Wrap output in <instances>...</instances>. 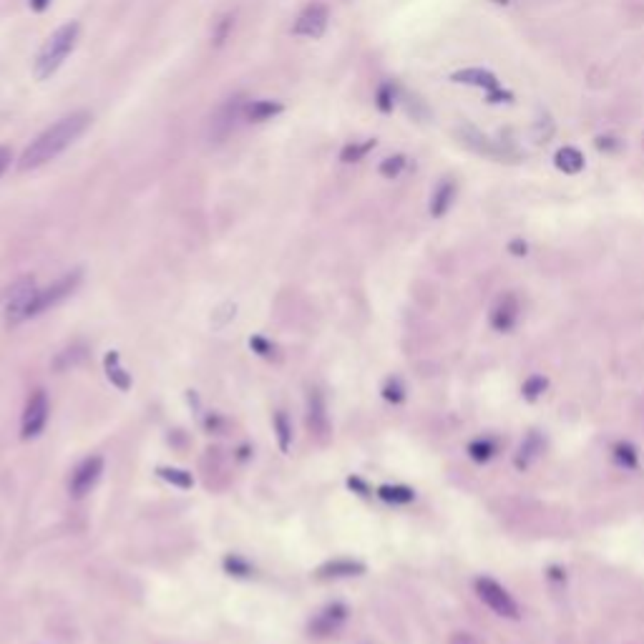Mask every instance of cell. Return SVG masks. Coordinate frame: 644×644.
Segmentation results:
<instances>
[{
  "instance_id": "cell-1",
  "label": "cell",
  "mask_w": 644,
  "mask_h": 644,
  "mask_svg": "<svg viewBox=\"0 0 644 644\" xmlns=\"http://www.w3.org/2000/svg\"><path fill=\"white\" fill-rule=\"evenodd\" d=\"M89 124H91V116L86 114V111H78V114L58 119L53 126H48L43 133H38L33 141L28 143L21 161H18V169L28 171V169H38V166L48 164L50 159L63 154V151H66L68 146L89 129Z\"/></svg>"
},
{
  "instance_id": "cell-2",
  "label": "cell",
  "mask_w": 644,
  "mask_h": 644,
  "mask_svg": "<svg viewBox=\"0 0 644 644\" xmlns=\"http://www.w3.org/2000/svg\"><path fill=\"white\" fill-rule=\"evenodd\" d=\"M78 33H81V26H78L76 21H68V23H63L53 36H48V40L40 45L38 55H36V63H33V73L38 81L50 78L63 66L68 53L76 48Z\"/></svg>"
},
{
  "instance_id": "cell-3",
  "label": "cell",
  "mask_w": 644,
  "mask_h": 644,
  "mask_svg": "<svg viewBox=\"0 0 644 644\" xmlns=\"http://www.w3.org/2000/svg\"><path fill=\"white\" fill-rule=\"evenodd\" d=\"M244 111H247V101L242 94H234L229 99H224L219 106L214 109V114L207 119L204 124V141L209 146H219L227 138L234 133L237 124L244 119Z\"/></svg>"
},
{
  "instance_id": "cell-4",
  "label": "cell",
  "mask_w": 644,
  "mask_h": 644,
  "mask_svg": "<svg viewBox=\"0 0 644 644\" xmlns=\"http://www.w3.org/2000/svg\"><path fill=\"white\" fill-rule=\"evenodd\" d=\"M78 285H81V270H73V272H68V275L58 277V280H55L53 285L45 287V290H36L33 300L28 305V320L45 312V310L55 307V305H61L63 300L71 298L73 292H76Z\"/></svg>"
},
{
  "instance_id": "cell-5",
  "label": "cell",
  "mask_w": 644,
  "mask_h": 644,
  "mask_svg": "<svg viewBox=\"0 0 644 644\" xmlns=\"http://www.w3.org/2000/svg\"><path fill=\"white\" fill-rule=\"evenodd\" d=\"M476 594H479V599L484 601V604L489 606L493 614H498V617H503V619H518L521 617V614H518L516 599H513V596L508 594L506 586L498 584L496 579H491V577L476 579Z\"/></svg>"
},
{
  "instance_id": "cell-6",
  "label": "cell",
  "mask_w": 644,
  "mask_h": 644,
  "mask_svg": "<svg viewBox=\"0 0 644 644\" xmlns=\"http://www.w3.org/2000/svg\"><path fill=\"white\" fill-rule=\"evenodd\" d=\"M36 295V280L23 277L8 290L6 295V322L8 325H21L28 320V305Z\"/></svg>"
},
{
  "instance_id": "cell-7",
  "label": "cell",
  "mask_w": 644,
  "mask_h": 644,
  "mask_svg": "<svg viewBox=\"0 0 644 644\" xmlns=\"http://www.w3.org/2000/svg\"><path fill=\"white\" fill-rule=\"evenodd\" d=\"M45 420H48V395L45 391H33L31 398L26 403V410H23V423H21V435L23 441H31L36 435H40V430L45 428Z\"/></svg>"
},
{
  "instance_id": "cell-8",
  "label": "cell",
  "mask_w": 644,
  "mask_h": 644,
  "mask_svg": "<svg viewBox=\"0 0 644 644\" xmlns=\"http://www.w3.org/2000/svg\"><path fill=\"white\" fill-rule=\"evenodd\" d=\"M101 474H104V458H101V456L83 458V461L76 466V471L71 474V493H73V498H83L86 493H91V489L99 484Z\"/></svg>"
},
{
  "instance_id": "cell-9",
  "label": "cell",
  "mask_w": 644,
  "mask_h": 644,
  "mask_svg": "<svg viewBox=\"0 0 644 644\" xmlns=\"http://www.w3.org/2000/svg\"><path fill=\"white\" fill-rule=\"evenodd\" d=\"M518 312H521L518 298L513 292H506V295H501V298L496 300L493 307H491V315H489L491 327H493L496 332H511L518 322Z\"/></svg>"
},
{
  "instance_id": "cell-10",
  "label": "cell",
  "mask_w": 644,
  "mask_h": 644,
  "mask_svg": "<svg viewBox=\"0 0 644 644\" xmlns=\"http://www.w3.org/2000/svg\"><path fill=\"white\" fill-rule=\"evenodd\" d=\"M325 28H327V8L322 3H312V6H307L298 16V21L292 26V33L305 36V38H320V36L325 33Z\"/></svg>"
},
{
  "instance_id": "cell-11",
  "label": "cell",
  "mask_w": 644,
  "mask_h": 644,
  "mask_svg": "<svg viewBox=\"0 0 644 644\" xmlns=\"http://www.w3.org/2000/svg\"><path fill=\"white\" fill-rule=\"evenodd\" d=\"M345 619H347V606L335 601V604L325 606V609L320 611L317 617L310 622V632H312L315 637H327V634L337 632V627H340Z\"/></svg>"
},
{
  "instance_id": "cell-12",
  "label": "cell",
  "mask_w": 644,
  "mask_h": 644,
  "mask_svg": "<svg viewBox=\"0 0 644 644\" xmlns=\"http://www.w3.org/2000/svg\"><path fill=\"white\" fill-rule=\"evenodd\" d=\"M541 453H544V438H541L539 430H529L526 438L521 441V446H518L516 456H513V466H516V471H529Z\"/></svg>"
},
{
  "instance_id": "cell-13",
  "label": "cell",
  "mask_w": 644,
  "mask_h": 644,
  "mask_svg": "<svg viewBox=\"0 0 644 644\" xmlns=\"http://www.w3.org/2000/svg\"><path fill=\"white\" fill-rule=\"evenodd\" d=\"M451 78L456 83H466V86L484 89L486 94H493L496 89H501V86H498V78H496L491 71H486V68H463V71L453 73Z\"/></svg>"
},
{
  "instance_id": "cell-14",
  "label": "cell",
  "mask_w": 644,
  "mask_h": 644,
  "mask_svg": "<svg viewBox=\"0 0 644 644\" xmlns=\"http://www.w3.org/2000/svg\"><path fill=\"white\" fill-rule=\"evenodd\" d=\"M365 574V564L355 559H332L317 569V579H345V577H360Z\"/></svg>"
},
{
  "instance_id": "cell-15",
  "label": "cell",
  "mask_w": 644,
  "mask_h": 644,
  "mask_svg": "<svg viewBox=\"0 0 644 644\" xmlns=\"http://www.w3.org/2000/svg\"><path fill=\"white\" fill-rule=\"evenodd\" d=\"M307 425L310 430H312L315 435H327V428H330V423H327V413H325V400H322V395H320V391H310V398H307Z\"/></svg>"
},
{
  "instance_id": "cell-16",
  "label": "cell",
  "mask_w": 644,
  "mask_h": 644,
  "mask_svg": "<svg viewBox=\"0 0 644 644\" xmlns=\"http://www.w3.org/2000/svg\"><path fill=\"white\" fill-rule=\"evenodd\" d=\"M453 199H456V184L451 182V179H443L438 187H435L433 197H430V214L438 219V217H443L448 209H451Z\"/></svg>"
},
{
  "instance_id": "cell-17",
  "label": "cell",
  "mask_w": 644,
  "mask_h": 644,
  "mask_svg": "<svg viewBox=\"0 0 644 644\" xmlns=\"http://www.w3.org/2000/svg\"><path fill=\"white\" fill-rule=\"evenodd\" d=\"M282 114V104L280 101H252V104H247V111H244V119L247 121H270L272 116Z\"/></svg>"
},
{
  "instance_id": "cell-18",
  "label": "cell",
  "mask_w": 644,
  "mask_h": 644,
  "mask_svg": "<svg viewBox=\"0 0 644 644\" xmlns=\"http://www.w3.org/2000/svg\"><path fill=\"white\" fill-rule=\"evenodd\" d=\"M556 166L564 171V174H579L584 169V156L579 154V149L574 146H564V149L556 151Z\"/></svg>"
},
{
  "instance_id": "cell-19",
  "label": "cell",
  "mask_w": 644,
  "mask_h": 644,
  "mask_svg": "<svg viewBox=\"0 0 644 644\" xmlns=\"http://www.w3.org/2000/svg\"><path fill=\"white\" fill-rule=\"evenodd\" d=\"M496 451H498V446H496V441L489 438V435L468 443V456H471V461H476V463H489L491 458L496 456Z\"/></svg>"
},
{
  "instance_id": "cell-20",
  "label": "cell",
  "mask_w": 644,
  "mask_h": 644,
  "mask_svg": "<svg viewBox=\"0 0 644 644\" xmlns=\"http://www.w3.org/2000/svg\"><path fill=\"white\" fill-rule=\"evenodd\" d=\"M611 453H614V461H617L622 468H627V471H634V468L639 466V453H637V448H634L632 443H627V441L614 443Z\"/></svg>"
},
{
  "instance_id": "cell-21",
  "label": "cell",
  "mask_w": 644,
  "mask_h": 644,
  "mask_svg": "<svg viewBox=\"0 0 644 644\" xmlns=\"http://www.w3.org/2000/svg\"><path fill=\"white\" fill-rule=\"evenodd\" d=\"M378 496L388 503H410L415 498V491L410 486H380Z\"/></svg>"
},
{
  "instance_id": "cell-22",
  "label": "cell",
  "mask_w": 644,
  "mask_h": 644,
  "mask_svg": "<svg viewBox=\"0 0 644 644\" xmlns=\"http://www.w3.org/2000/svg\"><path fill=\"white\" fill-rule=\"evenodd\" d=\"M106 370H109V380L116 388H121V391H129V388H131V378L119 368V353L106 355Z\"/></svg>"
},
{
  "instance_id": "cell-23",
  "label": "cell",
  "mask_w": 644,
  "mask_h": 644,
  "mask_svg": "<svg viewBox=\"0 0 644 644\" xmlns=\"http://www.w3.org/2000/svg\"><path fill=\"white\" fill-rule=\"evenodd\" d=\"M546 388H549V380H546L544 375H529V378L523 380L521 395L526 398V400H539V398L546 393Z\"/></svg>"
},
{
  "instance_id": "cell-24",
  "label": "cell",
  "mask_w": 644,
  "mask_h": 644,
  "mask_svg": "<svg viewBox=\"0 0 644 644\" xmlns=\"http://www.w3.org/2000/svg\"><path fill=\"white\" fill-rule=\"evenodd\" d=\"M83 358H86V347H83V345L66 347V350H63V353H58V358L53 360V368H55V370L73 368V365H78Z\"/></svg>"
},
{
  "instance_id": "cell-25",
  "label": "cell",
  "mask_w": 644,
  "mask_h": 644,
  "mask_svg": "<svg viewBox=\"0 0 644 644\" xmlns=\"http://www.w3.org/2000/svg\"><path fill=\"white\" fill-rule=\"evenodd\" d=\"M275 430H277V443H280V451L287 453L292 446V425L290 420H287V415L282 413V410H277L275 413Z\"/></svg>"
},
{
  "instance_id": "cell-26",
  "label": "cell",
  "mask_w": 644,
  "mask_h": 644,
  "mask_svg": "<svg viewBox=\"0 0 644 644\" xmlns=\"http://www.w3.org/2000/svg\"><path fill=\"white\" fill-rule=\"evenodd\" d=\"M159 476L164 481H169L171 486H179V489H192V484H194L192 474H187V471H182V468L164 466V468H159Z\"/></svg>"
},
{
  "instance_id": "cell-27",
  "label": "cell",
  "mask_w": 644,
  "mask_h": 644,
  "mask_svg": "<svg viewBox=\"0 0 644 644\" xmlns=\"http://www.w3.org/2000/svg\"><path fill=\"white\" fill-rule=\"evenodd\" d=\"M373 146H375L373 138H370V141H365V143H347L345 149L340 151V159L345 161V164H355V161L363 159V156L368 154Z\"/></svg>"
},
{
  "instance_id": "cell-28",
  "label": "cell",
  "mask_w": 644,
  "mask_h": 644,
  "mask_svg": "<svg viewBox=\"0 0 644 644\" xmlns=\"http://www.w3.org/2000/svg\"><path fill=\"white\" fill-rule=\"evenodd\" d=\"M383 398H386L388 403H395L398 405V403L405 400V386H403L398 378H391L386 386H383Z\"/></svg>"
},
{
  "instance_id": "cell-29",
  "label": "cell",
  "mask_w": 644,
  "mask_h": 644,
  "mask_svg": "<svg viewBox=\"0 0 644 644\" xmlns=\"http://www.w3.org/2000/svg\"><path fill=\"white\" fill-rule=\"evenodd\" d=\"M405 169V156H391V159H386L383 164H380V174L383 177H388V179H395L400 171Z\"/></svg>"
},
{
  "instance_id": "cell-30",
  "label": "cell",
  "mask_w": 644,
  "mask_h": 644,
  "mask_svg": "<svg viewBox=\"0 0 644 644\" xmlns=\"http://www.w3.org/2000/svg\"><path fill=\"white\" fill-rule=\"evenodd\" d=\"M224 569L229 574H234V577H249V574H252V567H249L244 559H239V556H227Z\"/></svg>"
},
{
  "instance_id": "cell-31",
  "label": "cell",
  "mask_w": 644,
  "mask_h": 644,
  "mask_svg": "<svg viewBox=\"0 0 644 644\" xmlns=\"http://www.w3.org/2000/svg\"><path fill=\"white\" fill-rule=\"evenodd\" d=\"M231 26H234V16H224L219 23H217L214 28V45H222L227 40V36H229Z\"/></svg>"
},
{
  "instance_id": "cell-32",
  "label": "cell",
  "mask_w": 644,
  "mask_h": 644,
  "mask_svg": "<svg viewBox=\"0 0 644 644\" xmlns=\"http://www.w3.org/2000/svg\"><path fill=\"white\" fill-rule=\"evenodd\" d=\"M378 109L380 111H391L393 109V86H391V83L380 86V91H378Z\"/></svg>"
},
{
  "instance_id": "cell-33",
  "label": "cell",
  "mask_w": 644,
  "mask_h": 644,
  "mask_svg": "<svg viewBox=\"0 0 644 644\" xmlns=\"http://www.w3.org/2000/svg\"><path fill=\"white\" fill-rule=\"evenodd\" d=\"M249 345H252L259 355H265V358H270V355L275 353V345H272V342H267L265 337H252V340H249Z\"/></svg>"
},
{
  "instance_id": "cell-34",
  "label": "cell",
  "mask_w": 644,
  "mask_h": 644,
  "mask_svg": "<svg viewBox=\"0 0 644 644\" xmlns=\"http://www.w3.org/2000/svg\"><path fill=\"white\" fill-rule=\"evenodd\" d=\"M448 644H481V639L471 632H456L451 639H448Z\"/></svg>"
},
{
  "instance_id": "cell-35",
  "label": "cell",
  "mask_w": 644,
  "mask_h": 644,
  "mask_svg": "<svg viewBox=\"0 0 644 644\" xmlns=\"http://www.w3.org/2000/svg\"><path fill=\"white\" fill-rule=\"evenodd\" d=\"M347 486H350V489H353V491H358L360 496H370L368 484H365V481H360L358 476H350V479H347Z\"/></svg>"
},
{
  "instance_id": "cell-36",
  "label": "cell",
  "mask_w": 644,
  "mask_h": 644,
  "mask_svg": "<svg viewBox=\"0 0 644 644\" xmlns=\"http://www.w3.org/2000/svg\"><path fill=\"white\" fill-rule=\"evenodd\" d=\"M13 156H11V149H6V146H0V177L6 174V169L11 166Z\"/></svg>"
},
{
  "instance_id": "cell-37",
  "label": "cell",
  "mask_w": 644,
  "mask_h": 644,
  "mask_svg": "<svg viewBox=\"0 0 644 644\" xmlns=\"http://www.w3.org/2000/svg\"><path fill=\"white\" fill-rule=\"evenodd\" d=\"M508 249H511V254H516V257H523L526 254V242H521V239H513L511 244H508Z\"/></svg>"
},
{
  "instance_id": "cell-38",
  "label": "cell",
  "mask_w": 644,
  "mask_h": 644,
  "mask_svg": "<svg viewBox=\"0 0 644 644\" xmlns=\"http://www.w3.org/2000/svg\"><path fill=\"white\" fill-rule=\"evenodd\" d=\"M48 6H50V0H31V8H33V11H38V13L45 11Z\"/></svg>"
},
{
  "instance_id": "cell-39",
  "label": "cell",
  "mask_w": 644,
  "mask_h": 644,
  "mask_svg": "<svg viewBox=\"0 0 644 644\" xmlns=\"http://www.w3.org/2000/svg\"><path fill=\"white\" fill-rule=\"evenodd\" d=\"M493 3H498V6H506L508 0H493Z\"/></svg>"
}]
</instances>
